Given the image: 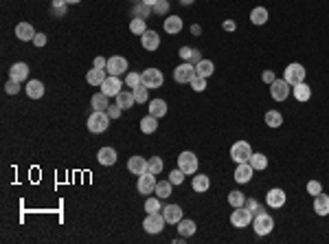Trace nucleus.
<instances>
[{
	"instance_id": "1",
	"label": "nucleus",
	"mask_w": 329,
	"mask_h": 244,
	"mask_svg": "<svg viewBox=\"0 0 329 244\" xmlns=\"http://www.w3.org/2000/svg\"><path fill=\"white\" fill-rule=\"evenodd\" d=\"M110 115L105 110H95L90 117H88V130H90L92 134H101V132H105V130L110 128Z\"/></svg>"
},
{
	"instance_id": "2",
	"label": "nucleus",
	"mask_w": 329,
	"mask_h": 244,
	"mask_svg": "<svg viewBox=\"0 0 329 244\" xmlns=\"http://www.w3.org/2000/svg\"><path fill=\"white\" fill-rule=\"evenodd\" d=\"M305 77H307L305 66H303V64H298V62L288 64V66H285V71H283V80L288 81L290 86H296V84H301V81H305Z\"/></svg>"
},
{
	"instance_id": "3",
	"label": "nucleus",
	"mask_w": 329,
	"mask_h": 244,
	"mask_svg": "<svg viewBox=\"0 0 329 244\" xmlns=\"http://www.w3.org/2000/svg\"><path fill=\"white\" fill-rule=\"evenodd\" d=\"M250 156H252V147L248 141H235L231 145V159L235 163H248Z\"/></svg>"
},
{
	"instance_id": "4",
	"label": "nucleus",
	"mask_w": 329,
	"mask_h": 244,
	"mask_svg": "<svg viewBox=\"0 0 329 244\" xmlns=\"http://www.w3.org/2000/svg\"><path fill=\"white\" fill-rule=\"evenodd\" d=\"M252 226H254V233L257 235H268L272 229H274V218L270 213L261 211L252 218Z\"/></svg>"
},
{
	"instance_id": "5",
	"label": "nucleus",
	"mask_w": 329,
	"mask_h": 244,
	"mask_svg": "<svg viewBox=\"0 0 329 244\" xmlns=\"http://www.w3.org/2000/svg\"><path fill=\"white\" fill-rule=\"evenodd\" d=\"M178 167L182 169L184 174H187V176H191V174H195L197 172V165H200V161H197V156L193 154V152H180L178 154Z\"/></svg>"
},
{
	"instance_id": "6",
	"label": "nucleus",
	"mask_w": 329,
	"mask_h": 244,
	"mask_svg": "<svg viewBox=\"0 0 329 244\" xmlns=\"http://www.w3.org/2000/svg\"><path fill=\"white\" fill-rule=\"evenodd\" d=\"M165 224H167V220H165V216L162 213H147V218L143 220V229L147 231V233H152V235H156V233H160L162 229H165Z\"/></svg>"
},
{
	"instance_id": "7",
	"label": "nucleus",
	"mask_w": 329,
	"mask_h": 244,
	"mask_svg": "<svg viewBox=\"0 0 329 244\" xmlns=\"http://www.w3.org/2000/svg\"><path fill=\"white\" fill-rule=\"evenodd\" d=\"M195 66H193L191 62H182L180 66H175L174 71V80L178 81V84H191V80L195 77Z\"/></svg>"
},
{
	"instance_id": "8",
	"label": "nucleus",
	"mask_w": 329,
	"mask_h": 244,
	"mask_svg": "<svg viewBox=\"0 0 329 244\" xmlns=\"http://www.w3.org/2000/svg\"><path fill=\"white\" fill-rule=\"evenodd\" d=\"M252 211L246 207H237L235 211L231 213V224L237 226V229H244V226H248L250 222H252Z\"/></svg>"
},
{
	"instance_id": "9",
	"label": "nucleus",
	"mask_w": 329,
	"mask_h": 244,
	"mask_svg": "<svg viewBox=\"0 0 329 244\" xmlns=\"http://www.w3.org/2000/svg\"><path fill=\"white\" fill-rule=\"evenodd\" d=\"M156 176L154 174H149V172H145V174H140L138 176V181H136V189H138V194H145V196H149V194H154L156 191Z\"/></svg>"
},
{
	"instance_id": "10",
	"label": "nucleus",
	"mask_w": 329,
	"mask_h": 244,
	"mask_svg": "<svg viewBox=\"0 0 329 244\" xmlns=\"http://www.w3.org/2000/svg\"><path fill=\"white\" fill-rule=\"evenodd\" d=\"M290 88H292V86H290L285 80H274V81L270 84V95H272V99H274V102H285V99L290 97Z\"/></svg>"
},
{
	"instance_id": "11",
	"label": "nucleus",
	"mask_w": 329,
	"mask_h": 244,
	"mask_svg": "<svg viewBox=\"0 0 329 244\" xmlns=\"http://www.w3.org/2000/svg\"><path fill=\"white\" fill-rule=\"evenodd\" d=\"M143 84L147 88H160L165 84V75L158 68H147V71H143Z\"/></svg>"
},
{
	"instance_id": "12",
	"label": "nucleus",
	"mask_w": 329,
	"mask_h": 244,
	"mask_svg": "<svg viewBox=\"0 0 329 244\" xmlns=\"http://www.w3.org/2000/svg\"><path fill=\"white\" fill-rule=\"evenodd\" d=\"M121 86H123L121 77L118 75H108L105 77V81L101 84V93L108 95V97H116V95L121 93Z\"/></svg>"
},
{
	"instance_id": "13",
	"label": "nucleus",
	"mask_w": 329,
	"mask_h": 244,
	"mask_svg": "<svg viewBox=\"0 0 329 244\" xmlns=\"http://www.w3.org/2000/svg\"><path fill=\"white\" fill-rule=\"evenodd\" d=\"M266 203H268V207H272V209H281L285 204V191L281 189V187H272L266 194Z\"/></svg>"
},
{
	"instance_id": "14",
	"label": "nucleus",
	"mask_w": 329,
	"mask_h": 244,
	"mask_svg": "<svg viewBox=\"0 0 329 244\" xmlns=\"http://www.w3.org/2000/svg\"><path fill=\"white\" fill-rule=\"evenodd\" d=\"M105 71H108V75H123L127 71V60L121 58V55H114V58L108 60Z\"/></svg>"
},
{
	"instance_id": "15",
	"label": "nucleus",
	"mask_w": 329,
	"mask_h": 244,
	"mask_svg": "<svg viewBox=\"0 0 329 244\" xmlns=\"http://www.w3.org/2000/svg\"><path fill=\"white\" fill-rule=\"evenodd\" d=\"M140 44H143L145 51H156L158 46H160V36H158L156 31H152V29H147V31L140 36Z\"/></svg>"
},
{
	"instance_id": "16",
	"label": "nucleus",
	"mask_w": 329,
	"mask_h": 244,
	"mask_svg": "<svg viewBox=\"0 0 329 244\" xmlns=\"http://www.w3.org/2000/svg\"><path fill=\"white\" fill-rule=\"evenodd\" d=\"M252 165L250 163H237V169H235V181L239 183V185H246V183L252 181Z\"/></svg>"
},
{
	"instance_id": "17",
	"label": "nucleus",
	"mask_w": 329,
	"mask_h": 244,
	"mask_svg": "<svg viewBox=\"0 0 329 244\" xmlns=\"http://www.w3.org/2000/svg\"><path fill=\"white\" fill-rule=\"evenodd\" d=\"M162 216H165L167 224H178V222L182 220V207H180V204H167V207L162 209Z\"/></svg>"
},
{
	"instance_id": "18",
	"label": "nucleus",
	"mask_w": 329,
	"mask_h": 244,
	"mask_svg": "<svg viewBox=\"0 0 329 244\" xmlns=\"http://www.w3.org/2000/svg\"><path fill=\"white\" fill-rule=\"evenodd\" d=\"M16 38L22 42H33L35 38V29L29 22H18L16 24Z\"/></svg>"
},
{
	"instance_id": "19",
	"label": "nucleus",
	"mask_w": 329,
	"mask_h": 244,
	"mask_svg": "<svg viewBox=\"0 0 329 244\" xmlns=\"http://www.w3.org/2000/svg\"><path fill=\"white\" fill-rule=\"evenodd\" d=\"M97 161H99L101 165H105V167H110V165L116 163V150H114V147H101V150L97 152Z\"/></svg>"
},
{
	"instance_id": "20",
	"label": "nucleus",
	"mask_w": 329,
	"mask_h": 244,
	"mask_svg": "<svg viewBox=\"0 0 329 244\" xmlns=\"http://www.w3.org/2000/svg\"><path fill=\"white\" fill-rule=\"evenodd\" d=\"M127 169H130L132 174H136V176H140V174L147 172V159H143V156H130Z\"/></svg>"
},
{
	"instance_id": "21",
	"label": "nucleus",
	"mask_w": 329,
	"mask_h": 244,
	"mask_svg": "<svg viewBox=\"0 0 329 244\" xmlns=\"http://www.w3.org/2000/svg\"><path fill=\"white\" fill-rule=\"evenodd\" d=\"M26 95H29V99H42L44 97V84L39 80H29L24 86Z\"/></svg>"
},
{
	"instance_id": "22",
	"label": "nucleus",
	"mask_w": 329,
	"mask_h": 244,
	"mask_svg": "<svg viewBox=\"0 0 329 244\" xmlns=\"http://www.w3.org/2000/svg\"><path fill=\"white\" fill-rule=\"evenodd\" d=\"M9 77H11L13 81H24L26 77H29V64L16 62V64L11 66V71H9Z\"/></svg>"
},
{
	"instance_id": "23",
	"label": "nucleus",
	"mask_w": 329,
	"mask_h": 244,
	"mask_svg": "<svg viewBox=\"0 0 329 244\" xmlns=\"http://www.w3.org/2000/svg\"><path fill=\"white\" fill-rule=\"evenodd\" d=\"M191 187H193V191H195V194H206V191H209V187H211V178L206 176V174H195V176H193V181H191Z\"/></svg>"
},
{
	"instance_id": "24",
	"label": "nucleus",
	"mask_w": 329,
	"mask_h": 244,
	"mask_svg": "<svg viewBox=\"0 0 329 244\" xmlns=\"http://www.w3.org/2000/svg\"><path fill=\"white\" fill-rule=\"evenodd\" d=\"M314 211L316 216H329V196L320 191L318 196H314Z\"/></svg>"
},
{
	"instance_id": "25",
	"label": "nucleus",
	"mask_w": 329,
	"mask_h": 244,
	"mask_svg": "<svg viewBox=\"0 0 329 244\" xmlns=\"http://www.w3.org/2000/svg\"><path fill=\"white\" fill-rule=\"evenodd\" d=\"M162 27H165V31L169 33V36H175V33L182 31L184 24H182V18H180V16H167Z\"/></svg>"
},
{
	"instance_id": "26",
	"label": "nucleus",
	"mask_w": 329,
	"mask_h": 244,
	"mask_svg": "<svg viewBox=\"0 0 329 244\" xmlns=\"http://www.w3.org/2000/svg\"><path fill=\"white\" fill-rule=\"evenodd\" d=\"M105 77H108V71H103V68H95V66H92V71L86 73V81L90 86H101L105 81Z\"/></svg>"
},
{
	"instance_id": "27",
	"label": "nucleus",
	"mask_w": 329,
	"mask_h": 244,
	"mask_svg": "<svg viewBox=\"0 0 329 244\" xmlns=\"http://www.w3.org/2000/svg\"><path fill=\"white\" fill-rule=\"evenodd\" d=\"M292 88H294V99H296V102H301V103L310 102V97H311V86H307L305 81H301V84L292 86Z\"/></svg>"
},
{
	"instance_id": "28",
	"label": "nucleus",
	"mask_w": 329,
	"mask_h": 244,
	"mask_svg": "<svg viewBox=\"0 0 329 244\" xmlns=\"http://www.w3.org/2000/svg\"><path fill=\"white\" fill-rule=\"evenodd\" d=\"M116 103L123 108V110H130L132 106H136L134 93H132V90H121V93L116 95Z\"/></svg>"
},
{
	"instance_id": "29",
	"label": "nucleus",
	"mask_w": 329,
	"mask_h": 244,
	"mask_svg": "<svg viewBox=\"0 0 329 244\" xmlns=\"http://www.w3.org/2000/svg\"><path fill=\"white\" fill-rule=\"evenodd\" d=\"M195 73H197L200 77H206V80H209V77L215 73V64L211 62V60H204V58H202L200 62L195 64Z\"/></svg>"
},
{
	"instance_id": "30",
	"label": "nucleus",
	"mask_w": 329,
	"mask_h": 244,
	"mask_svg": "<svg viewBox=\"0 0 329 244\" xmlns=\"http://www.w3.org/2000/svg\"><path fill=\"white\" fill-rule=\"evenodd\" d=\"M158 130V117L154 115H147L140 119V132L143 134H154Z\"/></svg>"
},
{
	"instance_id": "31",
	"label": "nucleus",
	"mask_w": 329,
	"mask_h": 244,
	"mask_svg": "<svg viewBox=\"0 0 329 244\" xmlns=\"http://www.w3.org/2000/svg\"><path fill=\"white\" fill-rule=\"evenodd\" d=\"M149 115H154V117H165L167 115V102L165 99H152L149 102Z\"/></svg>"
},
{
	"instance_id": "32",
	"label": "nucleus",
	"mask_w": 329,
	"mask_h": 244,
	"mask_svg": "<svg viewBox=\"0 0 329 244\" xmlns=\"http://www.w3.org/2000/svg\"><path fill=\"white\" fill-rule=\"evenodd\" d=\"M250 22L257 24V27L266 24L268 22V9L266 7H254V9L250 11Z\"/></svg>"
},
{
	"instance_id": "33",
	"label": "nucleus",
	"mask_w": 329,
	"mask_h": 244,
	"mask_svg": "<svg viewBox=\"0 0 329 244\" xmlns=\"http://www.w3.org/2000/svg\"><path fill=\"white\" fill-rule=\"evenodd\" d=\"M174 183L169 181V178H167V181H158L156 183V191H154V194L158 196V198H169L171 196V191H174Z\"/></svg>"
},
{
	"instance_id": "34",
	"label": "nucleus",
	"mask_w": 329,
	"mask_h": 244,
	"mask_svg": "<svg viewBox=\"0 0 329 244\" xmlns=\"http://www.w3.org/2000/svg\"><path fill=\"white\" fill-rule=\"evenodd\" d=\"M248 163L252 165L254 172H261V169H266V167H268V156H266V154H261V152H252V156H250Z\"/></svg>"
},
{
	"instance_id": "35",
	"label": "nucleus",
	"mask_w": 329,
	"mask_h": 244,
	"mask_svg": "<svg viewBox=\"0 0 329 244\" xmlns=\"http://www.w3.org/2000/svg\"><path fill=\"white\" fill-rule=\"evenodd\" d=\"M178 231H180V235H182V238H191L193 233H195L197 231V226H195V222L193 220H180L178 222Z\"/></svg>"
},
{
	"instance_id": "36",
	"label": "nucleus",
	"mask_w": 329,
	"mask_h": 244,
	"mask_svg": "<svg viewBox=\"0 0 329 244\" xmlns=\"http://www.w3.org/2000/svg\"><path fill=\"white\" fill-rule=\"evenodd\" d=\"M266 125L268 128H281L283 125V115L276 110H268L266 112Z\"/></svg>"
},
{
	"instance_id": "37",
	"label": "nucleus",
	"mask_w": 329,
	"mask_h": 244,
	"mask_svg": "<svg viewBox=\"0 0 329 244\" xmlns=\"http://www.w3.org/2000/svg\"><path fill=\"white\" fill-rule=\"evenodd\" d=\"M108 95H103V93H97V95H92V110H108V106H110V102H108Z\"/></svg>"
},
{
	"instance_id": "38",
	"label": "nucleus",
	"mask_w": 329,
	"mask_h": 244,
	"mask_svg": "<svg viewBox=\"0 0 329 244\" xmlns=\"http://www.w3.org/2000/svg\"><path fill=\"white\" fill-rule=\"evenodd\" d=\"M149 14H152V7L145 5V2H136L134 9H132V16H134V18H140V20H147Z\"/></svg>"
},
{
	"instance_id": "39",
	"label": "nucleus",
	"mask_w": 329,
	"mask_h": 244,
	"mask_svg": "<svg viewBox=\"0 0 329 244\" xmlns=\"http://www.w3.org/2000/svg\"><path fill=\"white\" fill-rule=\"evenodd\" d=\"M162 167H165V165H162V159H160V156H152V159L147 161V172L154 174V176H158V174L162 172Z\"/></svg>"
},
{
	"instance_id": "40",
	"label": "nucleus",
	"mask_w": 329,
	"mask_h": 244,
	"mask_svg": "<svg viewBox=\"0 0 329 244\" xmlns=\"http://www.w3.org/2000/svg\"><path fill=\"white\" fill-rule=\"evenodd\" d=\"M228 204H231L232 209L244 207V204H246V196L241 194V191H231V194H228Z\"/></svg>"
},
{
	"instance_id": "41",
	"label": "nucleus",
	"mask_w": 329,
	"mask_h": 244,
	"mask_svg": "<svg viewBox=\"0 0 329 244\" xmlns=\"http://www.w3.org/2000/svg\"><path fill=\"white\" fill-rule=\"evenodd\" d=\"M130 31L134 33V36H143V33L147 31V24H145V20H140V18H132Z\"/></svg>"
},
{
	"instance_id": "42",
	"label": "nucleus",
	"mask_w": 329,
	"mask_h": 244,
	"mask_svg": "<svg viewBox=\"0 0 329 244\" xmlns=\"http://www.w3.org/2000/svg\"><path fill=\"white\" fill-rule=\"evenodd\" d=\"M147 90H149V88H147L145 84H140V86H136V88H132L136 103H145V102H147Z\"/></svg>"
},
{
	"instance_id": "43",
	"label": "nucleus",
	"mask_w": 329,
	"mask_h": 244,
	"mask_svg": "<svg viewBox=\"0 0 329 244\" xmlns=\"http://www.w3.org/2000/svg\"><path fill=\"white\" fill-rule=\"evenodd\" d=\"M125 84L130 86V88H136V86H140V84H143V73H127Z\"/></svg>"
},
{
	"instance_id": "44",
	"label": "nucleus",
	"mask_w": 329,
	"mask_h": 244,
	"mask_svg": "<svg viewBox=\"0 0 329 244\" xmlns=\"http://www.w3.org/2000/svg\"><path fill=\"white\" fill-rule=\"evenodd\" d=\"M160 200L162 198H158V196H156V198H147V200H145V211H147V213L160 211Z\"/></svg>"
},
{
	"instance_id": "45",
	"label": "nucleus",
	"mask_w": 329,
	"mask_h": 244,
	"mask_svg": "<svg viewBox=\"0 0 329 244\" xmlns=\"http://www.w3.org/2000/svg\"><path fill=\"white\" fill-rule=\"evenodd\" d=\"M191 88L195 90V93H202V90H206V77L195 75V77L191 80Z\"/></svg>"
},
{
	"instance_id": "46",
	"label": "nucleus",
	"mask_w": 329,
	"mask_h": 244,
	"mask_svg": "<svg viewBox=\"0 0 329 244\" xmlns=\"http://www.w3.org/2000/svg\"><path fill=\"white\" fill-rule=\"evenodd\" d=\"M184 176H187V174H184L180 167H178V169H171V174H169V181L174 183V185H182V183H184Z\"/></svg>"
},
{
	"instance_id": "47",
	"label": "nucleus",
	"mask_w": 329,
	"mask_h": 244,
	"mask_svg": "<svg viewBox=\"0 0 329 244\" xmlns=\"http://www.w3.org/2000/svg\"><path fill=\"white\" fill-rule=\"evenodd\" d=\"M152 9H154V14H158V16H167V11H169V2H167V0H158Z\"/></svg>"
},
{
	"instance_id": "48",
	"label": "nucleus",
	"mask_w": 329,
	"mask_h": 244,
	"mask_svg": "<svg viewBox=\"0 0 329 244\" xmlns=\"http://www.w3.org/2000/svg\"><path fill=\"white\" fill-rule=\"evenodd\" d=\"M244 207H246V209H250V211H252V216H257V213H261V211H263L261 204H259L254 198H246V204H244Z\"/></svg>"
},
{
	"instance_id": "49",
	"label": "nucleus",
	"mask_w": 329,
	"mask_h": 244,
	"mask_svg": "<svg viewBox=\"0 0 329 244\" xmlns=\"http://www.w3.org/2000/svg\"><path fill=\"white\" fill-rule=\"evenodd\" d=\"M320 191H323V185H320L318 181H310V183H307V194H311V196H318Z\"/></svg>"
},
{
	"instance_id": "50",
	"label": "nucleus",
	"mask_w": 329,
	"mask_h": 244,
	"mask_svg": "<svg viewBox=\"0 0 329 244\" xmlns=\"http://www.w3.org/2000/svg\"><path fill=\"white\" fill-rule=\"evenodd\" d=\"M4 90H7V95H18V93H20V81L9 80L7 86H4Z\"/></svg>"
},
{
	"instance_id": "51",
	"label": "nucleus",
	"mask_w": 329,
	"mask_h": 244,
	"mask_svg": "<svg viewBox=\"0 0 329 244\" xmlns=\"http://www.w3.org/2000/svg\"><path fill=\"white\" fill-rule=\"evenodd\" d=\"M105 112L110 115V119H118V117H121V112H123V108L116 103V106H108V110H105Z\"/></svg>"
},
{
	"instance_id": "52",
	"label": "nucleus",
	"mask_w": 329,
	"mask_h": 244,
	"mask_svg": "<svg viewBox=\"0 0 329 244\" xmlns=\"http://www.w3.org/2000/svg\"><path fill=\"white\" fill-rule=\"evenodd\" d=\"M191 53H193V49H189V46H182V49L178 51V55L184 60V62H189V60H191Z\"/></svg>"
},
{
	"instance_id": "53",
	"label": "nucleus",
	"mask_w": 329,
	"mask_h": 244,
	"mask_svg": "<svg viewBox=\"0 0 329 244\" xmlns=\"http://www.w3.org/2000/svg\"><path fill=\"white\" fill-rule=\"evenodd\" d=\"M261 80H263V81H266V84H268V86H270V84H272V81H274V80H276V75H274V71H263V75H261Z\"/></svg>"
},
{
	"instance_id": "54",
	"label": "nucleus",
	"mask_w": 329,
	"mask_h": 244,
	"mask_svg": "<svg viewBox=\"0 0 329 244\" xmlns=\"http://www.w3.org/2000/svg\"><path fill=\"white\" fill-rule=\"evenodd\" d=\"M33 44L35 46H44V44H46V36H44V33H35Z\"/></svg>"
},
{
	"instance_id": "55",
	"label": "nucleus",
	"mask_w": 329,
	"mask_h": 244,
	"mask_svg": "<svg viewBox=\"0 0 329 244\" xmlns=\"http://www.w3.org/2000/svg\"><path fill=\"white\" fill-rule=\"evenodd\" d=\"M105 66H108V60L101 58V55H99V58H95V68H103V71H105Z\"/></svg>"
},
{
	"instance_id": "56",
	"label": "nucleus",
	"mask_w": 329,
	"mask_h": 244,
	"mask_svg": "<svg viewBox=\"0 0 329 244\" xmlns=\"http://www.w3.org/2000/svg\"><path fill=\"white\" fill-rule=\"evenodd\" d=\"M53 16H55V18H64L66 16V5L64 7H53Z\"/></svg>"
},
{
	"instance_id": "57",
	"label": "nucleus",
	"mask_w": 329,
	"mask_h": 244,
	"mask_svg": "<svg viewBox=\"0 0 329 244\" xmlns=\"http://www.w3.org/2000/svg\"><path fill=\"white\" fill-rule=\"evenodd\" d=\"M222 27H224V31H235L237 24H235V20H224Z\"/></svg>"
},
{
	"instance_id": "58",
	"label": "nucleus",
	"mask_w": 329,
	"mask_h": 244,
	"mask_svg": "<svg viewBox=\"0 0 329 244\" xmlns=\"http://www.w3.org/2000/svg\"><path fill=\"white\" fill-rule=\"evenodd\" d=\"M200 60H202V55H200V51H197V49H193V53H191V60H189V62H200Z\"/></svg>"
},
{
	"instance_id": "59",
	"label": "nucleus",
	"mask_w": 329,
	"mask_h": 244,
	"mask_svg": "<svg viewBox=\"0 0 329 244\" xmlns=\"http://www.w3.org/2000/svg\"><path fill=\"white\" fill-rule=\"evenodd\" d=\"M191 33H193V36H200V33H202V27H200V24H193V27H191Z\"/></svg>"
},
{
	"instance_id": "60",
	"label": "nucleus",
	"mask_w": 329,
	"mask_h": 244,
	"mask_svg": "<svg viewBox=\"0 0 329 244\" xmlns=\"http://www.w3.org/2000/svg\"><path fill=\"white\" fill-rule=\"evenodd\" d=\"M193 2H195V0H180V5L182 7H189V5H193Z\"/></svg>"
},
{
	"instance_id": "61",
	"label": "nucleus",
	"mask_w": 329,
	"mask_h": 244,
	"mask_svg": "<svg viewBox=\"0 0 329 244\" xmlns=\"http://www.w3.org/2000/svg\"><path fill=\"white\" fill-rule=\"evenodd\" d=\"M140 2H145V5H149V7H154L158 2V0H140Z\"/></svg>"
},
{
	"instance_id": "62",
	"label": "nucleus",
	"mask_w": 329,
	"mask_h": 244,
	"mask_svg": "<svg viewBox=\"0 0 329 244\" xmlns=\"http://www.w3.org/2000/svg\"><path fill=\"white\" fill-rule=\"evenodd\" d=\"M77 2H81V0H66V5H77Z\"/></svg>"
}]
</instances>
